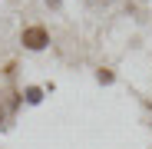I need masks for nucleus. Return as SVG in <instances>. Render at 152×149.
I'll list each match as a JSON object with an SVG mask.
<instances>
[{
	"label": "nucleus",
	"mask_w": 152,
	"mask_h": 149,
	"mask_svg": "<svg viewBox=\"0 0 152 149\" xmlns=\"http://www.w3.org/2000/svg\"><path fill=\"white\" fill-rule=\"evenodd\" d=\"M20 43L27 46V50H46V43H50V33H46V27L43 23H30V27H23V33H20Z\"/></svg>",
	"instance_id": "obj_1"
},
{
	"label": "nucleus",
	"mask_w": 152,
	"mask_h": 149,
	"mask_svg": "<svg viewBox=\"0 0 152 149\" xmlns=\"http://www.w3.org/2000/svg\"><path fill=\"white\" fill-rule=\"evenodd\" d=\"M23 99H27L30 106H37L40 99H43V90H40V86H27V90H23Z\"/></svg>",
	"instance_id": "obj_2"
},
{
	"label": "nucleus",
	"mask_w": 152,
	"mask_h": 149,
	"mask_svg": "<svg viewBox=\"0 0 152 149\" xmlns=\"http://www.w3.org/2000/svg\"><path fill=\"white\" fill-rule=\"evenodd\" d=\"M96 80L103 83V86H109V83L116 80V73H113V70H96Z\"/></svg>",
	"instance_id": "obj_3"
},
{
	"label": "nucleus",
	"mask_w": 152,
	"mask_h": 149,
	"mask_svg": "<svg viewBox=\"0 0 152 149\" xmlns=\"http://www.w3.org/2000/svg\"><path fill=\"white\" fill-rule=\"evenodd\" d=\"M86 4H89V7H96V10H99V7H106V4H113V0H86Z\"/></svg>",
	"instance_id": "obj_4"
},
{
	"label": "nucleus",
	"mask_w": 152,
	"mask_h": 149,
	"mask_svg": "<svg viewBox=\"0 0 152 149\" xmlns=\"http://www.w3.org/2000/svg\"><path fill=\"white\" fill-rule=\"evenodd\" d=\"M60 4H63V0H46V7H53V10H56Z\"/></svg>",
	"instance_id": "obj_5"
},
{
	"label": "nucleus",
	"mask_w": 152,
	"mask_h": 149,
	"mask_svg": "<svg viewBox=\"0 0 152 149\" xmlns=\"http://www.w3.org/2000/svg\"><path fill=\"white\" fill-rule=\"evenodd\" d=\"M0 126H4V109H0Z\"/></svg>",
	"instance_id": "obj_6"
}]
</instances>
